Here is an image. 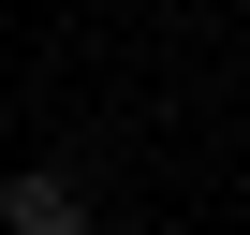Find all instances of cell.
<instances>
[{"label":"cell","instance_id":"1","mask_svg":"<svg viewBox=\"0 0 250 235\" xmlns=\"http://www.w3.org/2000/svg\"><path fill=\"white\" fill-rule=\"evenodd\" d=\"M0 235H88V191H74V176H44V162H30V176H15V191H0Z\"/></svg>","mask_w":250,"mask_h":235}]
</instances>
